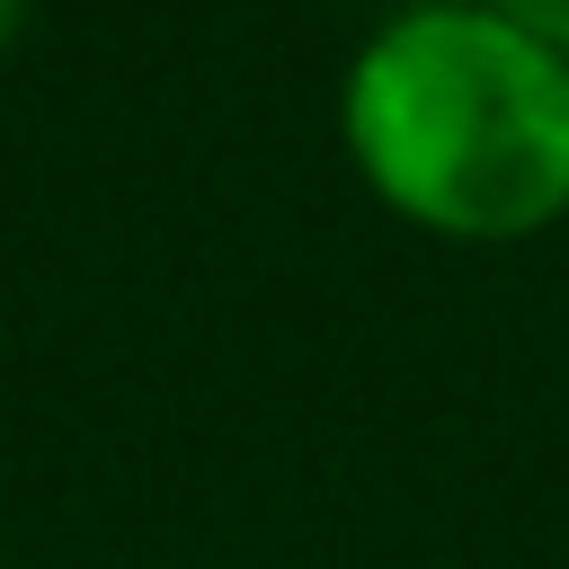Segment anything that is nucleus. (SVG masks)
I'll return each mask as SVG.
<instances>
[{
	"instance_id": "obj_1",
	"label": "nucleus",
	"mask_w": 569,
	"mask_h": 569,
	"mask_svg": "<svg viewBox=\"0 0 569 569\" xmlns=\"http://www.w3.org/2000/svg\"><path fill=\"white\" fill-rule=\"evenodd\" d=\"M356 178L436 240H533L569 213V53L489 0L391 9L347 80Z\"/></svg>"
},
{
	"instance_id": "obj_2",
	"label": "nucleus",
	"mask_w": 569,
	"mask_h": 569,
	"mask_svg": "<svg viewBox=\"0 0 569 569\" xmlns=\"http://www.w3.org/2000/svg\"><path fill=\"white\" fill-rule=\"evenodd\" d=\"M498 18H516L525 36H542L551 53H569V0H489Z\"/></svg>"
},
{
	"instance_id": "obj_3",
	"label": "nucleus",
	"mask_w": 569,
	"mask_h": 569,
	"mask_svg": "<svg viewBox=\"0 0 569 569\" xmlns=\"http://www.w3.org/2000/svg\"><path fill=\"white\" fill-rule=\"evenodd\" d=\"M18 36H27V0H0V53H9Z\"/></svg>"
}]
</instances>
